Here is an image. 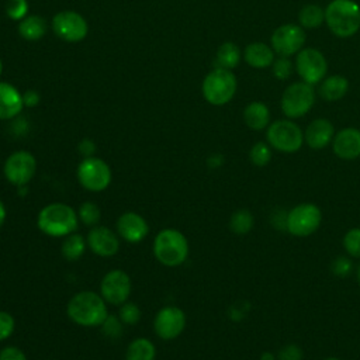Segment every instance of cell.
<instances>
[{"mask_svg": "<svg viewBox=\"0 0 360 360\" xmlns=\"http://www.w3.org/2000/svg\"><path fill=\"white\" fill-rule=\"evenodd\" d=\"M55 35L66 42H80L87 37L89 25L86 18L77 11H59L52 18Z\"/></svg>", "mask_w": 360, "mask_h": 360, "instance_id": "cell-11", "label": "cell"}, {"mask_svg": "<svg viewBox=\"0 0 360 360\" xmlns=\"http://www.w3.org/2000/svg\"><path fill=\"white\" fill-rule=\"evenodd\" d=\"M322 221V212L312 202H302L287 212V229L294 236H309L318 231Z\"/></svg>", "mask_w": 360, "mask_h": 360, "instance_id": "cell-9", "label": "cell"}, {"mask_svg": "<svg viewBox=\"0 0 360 360\" xmlns=\"http://www.w3.org/2000/svg\"><path fill=\"white\" fill-rule=\"evenodd\" d=\"M86 245H87V240L82 235L73 232V233L65 236V240L60 246L62 256L70 262L77 260L83 256V253L86 250Z\"/></svg>", "mask_w": 360, "mask_h": 360, "instance_id": "cell-27", "label": "cell"}, {"mask_svg": "<svg viewBox=\"0 0 360 360\" xmlns=\"http://www.w3.org/2000/svg\"><path fill=\"white\" fill-rule=\"evenodd\" d=\"M266 138L271 148L283 153H294L304 143V132L290 120H278L269 124Z\"/></svg>", "mask_w": 360, "mask_h": 360, "instance_id": "cell-6", "label": "cell"}, {"mask_svg": "<svg viewBox=\"0 0 360 360\" xmlns=\"http://www.w3.org/2000/svg\"><path fill=\"white\" fill-rule=\"evenodd\" d=\"M352 271V262L347 257H338L332 262V273L338 277H346Z\"/></svg>", "mask_w": 360, "mask_h": 360, "instance_id": "cell-39", "label": "cell"}, {"mask_svg": "<svg viewBox=\"0 0 360 360\" xmlns=\"http://www.w3.org/2000/svg\"><path fill=\"white\" fill-rule=\"evenodd\" d=\"M236 87V77L231 70L215 68L204 77L201 91L210 104L224 105L233 98Z\"/></svg>", "mask_w": 360, "mask_h": 360, "instance_id": "cell-5", "label": "cell"}, {"mask_svg": "<svg viewBox=\"0 0 360 360\" xmlns=\"http://www.w3.org/2000/svg\"><path fill=\"white\" fill-rule=\"evenodd\" d=\"M156 347L148 338L134 339L125 354V360H155Z\"/></svg>", "mask_w": 360, "mask_h": 360, "instance_id": "cell-25", "label": "cell"}, {"mask_svg": "<svg viewBox=\"0 0 360 360\" xmlns=\"http://www.w3.org/2000/svg\"><path fill=\"white\" fill-rule=\"evenodd\" d=\"M77 149H79V152H80L82 156L90 158V156H93L94 152H96V143H94L91 139H89V138H84V139H82V141L79 142Z\"/></svg>", "mask_w": 360, "mask_h": 360, "instance_id": "cell-41", "label": "cell"}, {"mask_svg": "<svg viewBox=\"0 0 360 360\" xmlns=\"http://www.w3.org/2000/svg\"><path fill=\"white\" fill-rule=\"evenodd\" d=\"M149 225L146 219L138 212L128 211L120 215L117 221V233L121 239L129 243H138L146 238Z\"/></svg>", "mask_w": 360, "mask_h": 360, "instance_id": "cell-17", "label": "cell"}, {"mask_svg": "<svg viewBox=\"0 0 360 360\" xmlns=\"http://www.w3.org/2000/svg\"><path fill=\"white\" fill-rule=\"evenodd\" d=\"M77 212L65 202H51L37 217L38 229L52 238L68 236L77 229Z\"/></svg>", "mask_w": 360, "mask_h": 360, "instance_id": "cell-2", "label": "cell"}, {"mask_svg": "<svg viewBox=\"0 0 360 360\" xmlns=\"http://www.w3.org/2000/svg\"><path fill=\"white\" fill-rule=\"evenodd\" d=\"M315 103V90L312 84L295 82L290 84L281 94V111L288 118H300L305 115Z\"/></svg>", "mask_w": 360, "mask_h": 360, "instance_id": "cell-7", "label": "cell"}, {"mask_svg": "<svg viewBox=\"0 0 360 360\" xmlns=\"http://www.w3.org/2000/svg\"><path fill=\"white\" fill-rule=\"evenodd\" d=\"M132 290L129 276L120 269L110 270L104 274L100 283V295L105 302L112 305H121L128 301Z\"/></svg>", "mask_w": 360, "mask_h": 360, "instance_id": "cell-13", "label": "cell"}, {"mask_svg": "<svg viewBox=\"0 0 360 360\" xmlns=\"http://www.w3.org/2000/svg\"><path fill=\"white\" fill-rule=\"evenodd\" d=\"M188 240L183 232L174 228L159 231L153 239V255L166 267H177L188 257Z\"/></svg>", "mask_w": 360, "mask_h": 360, "instance_id": "cell-3", "label": "cell"}, {"mask_svg": "<svg viewBox=\"0 0 360 360\" xmlns=\"http://www.w3.org/2000/svg\"><path fill=\"white\" fill-rule=\"evenodd\" d=\"M292 73V63L287 56H280L273 62V75L278 80H287Z\"/></svg>", "mask_w": 360, "mask_h": 360, "instance_id": "cell-35", "label": "cell"}, {"mask_svg": "<svg viewBox=\"0 0 360 360\" xmlns=\"http://www.w3.org/2000/svg\"><path fill=\"white\" fill-rule=\"evenodd\" d=\"M325 360H340V359H338V357H329V359H325Z\"/></svg>", "mask_w": 360, "mask_h": 360, "instance_id": "cell-48", "label": "cell"}, {"mask_svg": "<svg viewBox=\"0 0 360 360\" xmlns=\"http://www.w3.org/2000/svg\"><path fill=\"white\" fill-rule=\"evenodd\" d=\"M249 159L255 166H266L271 160L270 145L266 142H256L249 150Z\"/></svg>", "mask_w": 360, "mask_h": 360, "instance_id": "cell-31", "label": "cell"}, {"mask_svg": "<svg viewBox=\"0 0 360 360\" xmlns=\"http://www.w3.org/2000/svg\"><path fill=\"white\" fill-rule=\"evenodd\" d=\"M260 360H276V357H274V354H273V353H270V352H264V353H262Z\"/></svg>", "mask_w": 360, "mask_h": 360, "instance_id": "cell-45", "label": "cell"}, {"mask_svg": "<svg viewBox=\"0 0 360 360\" xmlns=\"http://www.w3.org/2000/svg\"><path fill=\"white\" fill-rule=\"evenodd\" d=\"M1 73H3V62L0 59V76H1Z\"/></svg>", "mask_w": 360, "mask_h": 360, "instance_id": "cell-47", "label": "cell"}, {"mask_svg": "<svg viewBox=\"0 0 360 360\" xmlns=\"http://www.w3.org/2000/svg\"><path fill=\"white\" fill-rule=\"evenodd\" d=\"M349 90V80L342 75H332L325 77L319 86V94L326 101L340 100Z\"/></svg>", "mask_w": 360, "mask_h": 360, "instance_id": "cell-23", "label": "cell"}, {"mask_svg": "<svg viewBox=\"0 0 360 360\" xmlns=\"http://www.w3.org/2000/svg\"><path fill=\"white\" fill-rule=\"evenodd\" d=\"M240 49L233 42H224L215 55V65L221 69L232 70L240 62Z\"/></svg>", "mask_w": 360, "mask_h": 360, "instance_id": "cell-26", "label": "cell"}, {"mask_svg": "<svg viewBox=\"0 0 360 360\" xmlns=\"http://www.w3.org/2000/svg\"><path fill=\"white\" fill-rule=\"evenodd\" d=\"M270 42L277 55L288 58L302 49L305 44L304 28L297 24H283L273 31Z\"/></svg>", "mask_w": 360, "mask_h": 360, "instance_id": "cell-14", "label": "cell"}, {"mask_svg": "<svg viewBox=\"0 0 360 360\" xmlns=\"http://www.w3.org/2000/svg\"><path fill=\"white\" fill-rule=\"evenodd\" d=\"M304 353L295 343H288L278 352V360H302Z\"/></svg>", "mask_w": 360, "mask_h": 360, "instance_id": "cell-38", "label": "cell"}, {"mask_svg": "<svg viewBox=\"0 0 360 360\" xmlns=\"http://www.w3.org/2000/svg\"><path fill=\"white\" fill-rule=\"evenodd\" d=\"M243 121L253 131L264 129L270 124V110L262 101H252L243 110Z\"/></svg>", "mask_w": 360, "mask_h": 360, "instance_id": "cell-22", "label": "cell"}, {"mask_svg": "<svg viewBox=\"0 0 360 360\" xmlns=\"http://www.w3.org/2000/svg\"><path fill=\"white\" fill-rule=\"evenodd\" d=\"M333 152L338 158L345 160H353L360 156V129L343 128L332 141Z\"/></svg>", "mask_w": 360, "mask_h": 360, "instance_id": "cell-18", "label": "cell"}, {"mask_svg": "<svg viewBox=\"0 0 360 360\" xmlns=\"http://www.w3.org/2000/svg\"><path fill=\"white\" fill-rule=\"evenodd\" d=\"M0 360H27V356L21 349L15 346H7L1 349Z\"/></svg>", "mask_w": 360, "mask_h": 360, "instance_id": "cell-40", "label": "cell"}, {"mask_svg": "<svg viewBox=\"0 0 360 360\" xmlns=\"http://www.w3.org/2000/svg\"><path fill=\"white\" fill-rule=\"evenodd\" d=\"M298 21L302 28H318L325 22V10L318 4H307L300 10Z\"/></svg>", "mask_w": 360, "mask_h": 360, "instance_id": "cell-28", "label": "cell"}, {"mask_svg": "<svg viewBox=\"0 0 360 360\" xmlns=\"http://www.w3.org/2000/svg\"><path fill=\"white\" fill-rule=\"evenodd\" d=\"M186 314L181 308L166 305L155 316L153 328L156 335L163 340H172L181 335L186 328Z\"/></svg>", "mask_w": 360, "mask_h": 360, "instance_id": "cell-15", "label": "cell"}, {"mask_svg": "<svg viewBox=\"0 0 360 360\" xmlns=\"http://www.w3.org/2000/svg\"><path fill=\"white\" fill-rule=\"evenodd\" d=\"M15 328V321L13 315L7 311H0V342L8 339Z\"/></svg>", "mask_w": 360, "mask_h": 360, "instance_id": "cell-37", "label": "cell"}, {"mask_svg": "<svg viewBox=\"0 0 360 360\" xmlns=\"http://www.w3.org/2000/svg\"><path fill=\"white\" fill-rule=\"evenodd\" d=\"M357 281H359V284H360V266H359V269H357Z\"/></svg>", "mask_w": 360, "mask_h": 360, "instance_id": "cell-46", "label": "cell"}, {"mask_svg": "<svg viewBox=\"0 0 360 360\" xmlns=\"http://www.w3.org/2000/svg\"><path fill=\"white\" fill-rule=\"evenodd\" d=\"M79 221H82L87 226H96L101 218L100 208L96 202L93 201H84L80 204L79 211H77Z\"/></svg>", "mask_w": 360, "mask_h": 360, "instance_id": "cell-30", "label": "cell"}, {"mask_svg": "<svg viewBox=\"0 0 360 360\" xmlns=\"http://www.w3.org/2000/svg\"><path fill=\"white\" fill-rule=\"evenodd\" d=\"M48 31V22L44 17L31 14L18 21V34L25 41H38Z\"/></svg>", "mask_w": 360, "mask_h": 360, "instance_id": "cell-24", "label": "cell"}, {"mask_svg": "<svg viewBox=\"0 0 360 360\" xmlns=\"http://www.w3.org/2000/svg\"><path fill=\"white\" fill-rule=\"evenodd\" d=\"M86 240L91 252L101 257H111L120 250L118 233L107 226H93L89 231Z\"/></svg>", "mask_w": 360, "mask_h": 360, "instance_id": "cell-16", "label": "cell"}, {"mask_svg": "<svg viewBox=\"0 0 360 360\" xmlns=\"http://www.w3.org/2000/svg\"><path fill=\"white\" fill-rule=\"evenodd\" d=\"M6 218H7V210H6L4 202L0 200V228L4 225Z\"/></svg>", "mask_w": 360, "mask_h": 360, "instance_id": "cell-44", "label": "cell"}, {"mask_svg": "<svg viewBox=\"0 0 360 360\" xmlns=\"http://www.w3.org/2000/svg\"><path fill=\"white\" fill-rule=\"evenodd\" d=\"M112 179L111 169L107 162L100 158H83L77 166V180L80 186L89 191L98 193L105 190Z\"/></svg>", "mask_w": 360, "mask_h": 360, "instance_id": "cell-8", "label": "cell"}, {"mask_svg": "<svg viewBox=\"0 0 360 360\" xmlns=\"http://www.w3.org/2000/svg\"><path fill=\"white\" fill-rule=\"evenodd\" d=\"M243 59L255 69H266L274 62V51L264 42H252L245 48Z\"/></svg>", "mask_w": 360, "mask_h": 360, "instance_id": "cell-21", "label": "cell"}, {"mask_svg": "<svg viewBox=\"0 0 360 360\" xmlns=\"http://www.w3.org/2000/svg\"><path fill=\"white\" fill-rule=\"evenodd\" d=\"M222 163H224V156L219 155V153H214V155H211V156L207 159V165H208L210 167H212V169L222 166Z\"/></svg>", "mask_w": 360, "mask_h": 360, "instance_id": "cell-43", "label": "cell"}, {"mask_svg": "<svg viewBox=\"0 0 360 360\" xmlns=\"http://www.w3.org/2000/svg\"><path fill=\"white\" fill-rule=\"evenodd\" d=\"M24 108L22 94L10 83L0 82V120L15 118Z\"/></svg>", "mask_w": 360, "mask_h": 360, "instance_id": "cell-20", "label": "cell"}, {"mask_svg": "<svg viewBox=\"0 0 360 360\" xmlns=\"http://www.w3.org/2000/svg\"><path fill=\"white\" fill-rule=\"evenodd\" d=\"M118 316H120L122 323L135 325L139 321V318H141V308L135 302L125 301L124 304H121Z\"/></svg>", "mask_w": 360, "mask_h": 360, "instance_id": "cell-33", "label": "cell"}, {"mask_svg": "<svg viewBox=\"0 0 360 360\" xmlns=\"http://www.w3.org/2000/svg\"><path fill=\"white\" fill-rule=\"evenodd\" d=\"M295 69L302 82L314 86L325 79L328 62L321 51L315 48H304L297 55Z\"/></svg>", "mask_w": 360, "mask_h": 360, "instance_id": "cell-12", "label": "cell"}, {"mask_svg": "<svg viewBox=\"0 0 360 360\" xmlns=\"http://www.w3.org/2000/svg\"><path fill=\"white\" fill-rule=\"evenodd\" d=\"M100 326L103 328L104 335L108 338H118L122 332V322L120 316H115V315H107V318Z\"/></svg>", "mask_w": 360, "mask_h": 360, "instance_id": "cell-36", "label": "cell"}, {"mask_svg": "<svg viewBox=\"0 0 360 360\" xmlns=\"http://www.w3.org/2000/svg\"><path fill=\"white\" fill-rule=\"evenodd\" d=\"M37 172V159L28 150H15L4 162L3 173L15 187L27 186Z\"/></svg>", "mask_w": 360, "mask_h": 360, "instance_id": "cell-10", "label": "cell"}, {"mask_svg": "<svg viewBox=\"0 0 360 360\" xmlns=\"http://www.w3.org/2000/svg\"><path fill=\"white\" fill-rule=\"evenodd\" d=\"M70 321L80 326H100L107 318V302L94 291H80L75 294L66 307Z\"/></svg>", "mask_w": 360, "mask_h": 360, "instance_id": "cell-1", "label": "cell"}, {"mask_svg": "<svg viewBox=\"0 0 360 360\" xmlns=\"http://www.w3.org/2000/svg\"><path fill=\"white\" fill-rule=\"evenodd\" d=\"M24 107H35L39 103V94L35 90H27L22 94Z\"/></svg>", "mask_w": 360, "mask_h": 360, "instance_id": "cell-42", "label": "cell"}, {"mask_svg": "<svg viewBox=\"0 0 360 360\" xmlns=\"http://www.w3.org/2000/svg\"><path fill=\"white\" fill-rule=\"evenodd\" d=\"M255 224L253 215L249 210L240 208L235 211L229 218V229L236 235H246L252 231Z\"/></svg>", "mask_w": 360, "mask_h": 360, "instance_id": "cell-29", "label": "cell"}, {"mask_svg": "<svg viewBox=\"0 0 360 360\" xmlns=\"http://www.w3.org/2000/svg\"><path fill=\"white\" fill-rule=\"evenodd\" d=\"M6 14L13 21H21L28 15V1L27 0H6Z\"/></svg>", "mask_w": 360, "mask_h": 360, "instance_id": "cell-32", "label": "cell"}, {"mask_svg": "<svg viewBox=\"0 0 360 360\" xmlns=\"http://www.w3.org/2000/svg\"><path fill=\"white\" fill-rule=\"evenodd\" d=\"M335 128L332 122L326 118L314 120L305 129L304 139L307 145L312 149H323L333 141Z\"/></svg>", "mask_w": 360, "mask_h": 360, "instance_id": "cell-19", "label": "cell"}, {"mask_svg": "<svg viewBox=\"0 0 360 360\" xmlns=\"http://www.w3.org/2000/svg\"><path fill=\"white\" fill-rule=\"evenodd\" d=\"M343 246L350 256L360 257V228H352L345 233Z\"/></svg>", "mask_w": 360, "mask_h": 360, "instance_id": "cell-34", "label": "cell"}, {"mask_svg": "<svg viewBox=\"0 0 360 360\" xmlns=\"http://www.w3.org/2000/svg\"><path fill=\"white\" fill-rule=\"evenodd\" d=\"M325 22L336 37H353L360 28V6L354 0H332L325 8Z\"/></svg>", "mask_w": 360, "mask_h": 360, "instance_id": "cell-4", "label": "cell"}]
</instances>
